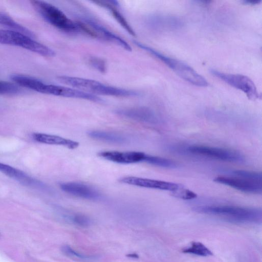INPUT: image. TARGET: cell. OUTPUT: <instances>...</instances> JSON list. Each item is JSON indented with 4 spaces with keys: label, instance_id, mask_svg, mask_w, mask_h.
I'll list each match as a JSON object with an SVG mask.
<instances>
[{
    "label": "cell",
    "instance_id": "obj_1",
    "mask_svg": "<svg viewBox=\"0 0 262 262\" xmlns=\"http://www.w3.org/2000/svg\"><path fill=\"white\" fill-rule=\"evenodd\" d=\"M57 78L67 85L94 95L98 94L122 97L139 95L137 91L106 85L94 80L66 75L59 76Z\"/></svg>",
    "mask_w": 262,
    "mask_h": 262
},
{
    "label": "cell",
    "instance_id": "obj_2",
    "mask_svg": "<svg viewBox=\"0 0 262 262\" xmlns=\"http://www.w3.org/2000/svg\"><path fill=\"white\" fill-rule=\"evenodd\" d=\"M135 43L141 49L150 53L161 60L177 75L187 82L198 86L204 87L208 85L207 80L203 76L185 62L166 56L141 42L135 41Z\"/></svg>",
    "mask_w": 262,
    "mask_h": 262
},
{
    "label": "cell",
    "instance_id": "obj_3",
    "mask_svg": "<svg viewBox=\"0 0 262 262\" xmlns=\"http://www.w3.org/2000/svg\"><path fill=\"white\" fill-rule=\"evenodd\" d=\"M30 3L34 9L47 22L57 29L70 33L81 31L79 22L74 21L68 18L55 6L42 1L33 0Z\"/></svg>",
    "mask_w": 262,
    "mask_h": 262
},
{
    "label": "cell",
    "instance_id": "obj_4",
    "mask_svg": "<svg viewBox=\"0 0 262 262\" xmlns=\"http://www.w3.org/2000/svg\"><path fill=\"white\" fill-rule=\"evenodd\" d=\"M199 212L220 215L240 222H254L261 219L259 209L231 206H204L195 208Z\"/></svg>",
    "mask_w": 262,
    "mask_h": 262
},
{
    "label": "cell",
    "instance_id": "obj_5",
    "mask_svg": "<svg viewBox=\"0 0 262 262\" xmlns=\"http://www.w3.org/2000/svg\"><path fill=\"white\" fill-rule=\"evenodd\" d=\"M0 43L17 46L46 57H53L55 52L48 47L21 32L0 30Z\"/></svg>",
    "mask_w": 262,
    "mask_h": 262
},
{
    "label": "cell",
    "instance_id": "obj_6",
    "mask_svg": "<svg viewBox=\"0 0 262 262\" xmlns=\"http://www.w3.org/2000/svg\"><path fill=\"white\" fill-rule=\"evenodd\" d=\"M10 78L20 86L42 94L64 97L67 94V86L46 83L30 76L13 74L10 76Z\"/></svg>",
    "mask_w": 262,
    "mask_h": 262
},
{
    "label": "cell",
    "instance_id": "obj_7",
    "mask_svg": "<svg viewBox=\"0 0 262 262\" xmlns=\"http://www.w3.org/2000/svg\"><path fill=\"white\" fill-rule=\"evenodd\" d=\"M211 73L215 77L229 85L243 92L251 100H256L259 94L253 81L248 76L239 74L227 73L211 70Z\"/></svg>",
    "mask_w": 262,
    "mask_h": 262
},
{
    "label": "cell",
    "instance_id": "obj_8",
    "mask_svg": "<svg viewBox=\"0 0 262 262\" xmlns=\"http://www.w3.org/2000/svg\"><path fill=\"white\" fill-rule=\"evenodd\" d=\"M192 154L230 162H239L244 157L236 150L204 145H192L187 147Z\"/></svg>",
    "mask_w": 262,
    "mask_h": 262
},
{
    "label": "cell",
    "instance_id": "obj_9",
    "mask_svg": "<svg viewBox=\"0 0 262 262\" xmlns=\"http://www.w3.org/2000/svg\"><path fill=\"white\" fill-rule=\"evenodd\" d=\"M121 183L140 187L174 191L182 185L180 184L161 180L133 176L124 177L119 179Z\"/></svg>",
    "mask_w": 262,
    "mask_h": 262
},
{
    "label": "cell",
    "instance_id": "obj_10",
    "mask_svg": "<svg viewBox=\"0 0 262 262\" xmlns=\"http://www.w3.org/2000/svg\"><path fill=\"white\" fill-rule=\"evenodd\" d=\"M214 181L248 193L260 194L262 192L261 182L244 178L218 176L214 178Z\"/></svg>",
    "mask_w": 262,
    "mask_h": 262
},
{
    "label": "cell",
    "instance_id": "obj_11",
    "mask_svg": "<svg viewBox=\"0 0 262 262\" xmlns=\"http://www.w3.org/2000/svg\"><path fill=\"white\" fill-rule=\"evenodd\" d=\"M0 171L24 185L48 192L52 191L51 188L43 182L28 176L20 170L1 162Z\"/></svg>",
    "mask_w": 262,
    "mask_h": 262
},
{
    "label": "cell",
    "instance_id": "obj_12",
    "mask_svg": "<svg viewBox=\"0 0 262 262\" xmlns=\"http://www.w3.org/2000/svg\"><path fill=\"white\" fill-rule=\"evenodd\" d=\"M115 112L121 116L138 122L150 124H156L159 122L155 112L145 106L119 108Z\"/></svg>",
    "mask_w": 262,
    "mask_h": 262
},
{
    "label": "cell",
    "instance_id": "obj_13",
    "mask_svg": "<svg viewBox=\"0 0 262 262\" xmlns=\"http://www.w3.org/2000/svg\"><path fill=\"white\" fill-rule=\"evenodd\" d=\"M60 189L64 192L80 198L96 200L101 195L94 188L81 182H67L59 184Z\"/></svg>",
    "mask_w": 262,
    "mask_h": 262
},
{
    "label": "cell",
    "instance_id": "obj_14",
    "mask_svg": "<svg viewBox=\"0 0 262 262\" xmlns=\"http://www.w3.org/2000/svg\"><path fill=\"white\" fill-rule=\"evenodd\" d=\"M99 157L114 163L128 164L144 162L146 154L140 151H102L98 153Z\"/></svg>",
    "mask_w": 262,
    "mask_h": 262
},
{
    "label": "cell",
    "instance_id": "obj_15",
    "mask_svg": "<svg viewBox=\"0 0 262 262\" xmlns=\"http://www.w3.org/2000/svg\"><path fill=\"white\" fill-rule=\"evenodd\" d=\"M84 23L88 26L93 32L94 37H99L104 40L111 41L121 47L127 51H132L131 47L124 39L113 33L93 19L89 18H84Z\"/></svg>",
    "mask_w": 262,
    "mask_h": 262
},
{
    "label": "cell",
    "instance_id": "obj_16",
    "mask_svg": "<svg viewBox=\"0 0 262 262\" xmlns=\"http://www.w3.org/2000/svg\"><path fill=\"white\" fill-rule=\"evenodd\" d=\"M32 137L35 141L41 143L62 146L70 149H75L79 145L76 141L54 135L34 133Z\"/></svg>",
    "mask_w": 262,
    "mask_h": 262
},
{
    "label": "cell",
    "instance_id": "obj_17",
    "mask_svg": "<svg viewBox=\"0 0 262 262\" xmlns=\"http://www.w3.org/2000/svg\"><path fill=\"white\" fill-rule=\"evenodd\" d=\"M88 135L93 139L112 144H123L128 142L124 135L112 132L92 130L88 132Z\"/></svg>",
    "mask_w": 262,
    "mask_h": 262
},
{
    "label": "cell",
    "instance_id": "obj_18",
    "mask_svg": "<svg viewBox=\"0 0 262 262\" xmlns=\"http://www.w3.org/2000/svg\"><path fill=\"white\" fill-rule=\"evenodd\" d=\"M149 21L152 26L160 29L176 28L181 24L177 17L168 15H154L150 17Z\"/></svg>",
    "mask_w": 262,
    "mask_h": 262
},
{
    "label": "cell",
    "instance_id": "obj_19",
    "mask_svg": "<svg viewBox=\"0 0 262 262\" xmlns=\"http://www.w3.org/2000/svg\"><path fill=\"white\" fill-rule=\"evenodd\" d=\"M0 25L14 30L24 33L34 38V33L27 28L16 22L8 14L0 11Z\"/></svg>",
    "mask_w": 262,
    "mask_h": 262
},
{
    "label": "cell",
    "instance_id": "obj_20",
    "mask_svg": "<svg viewBox=\"0 0 262 262\" xmlns=\"http://www.w3.org/2000/svg\"><path fill=\"white\" fill-rule=\"evenodd\" d=\"M96 3H98L100 6L105 7L108 8L111 11L112 15L114 16L116 20L119 23V24L131 35L133 36H136V33L124 16L120 12L115 8V5L116 3L114 4L115 1H113V4H110L109 2L103 1H96Z\"/></svg>",
    "mask_w": 262,
    "mask_h": 262
},
{
    "label": "cell",
    "instance_id": "obj_21",
    "mask_svg": "<svg viewBox=\"0 0 262 262\" xmlns=\"http://www.w3.org/2000/svg\"><path fill=\"white\" fill-rule=\"evenodd\" d=\"M144 162L150 164L164 167L173 168L177 166V164L173 161L163 157L146 155Z\"/></svg>",
    "mask_w": 262,
    "mask_h": 262
},
{
    "label": "cell",
    "instance_id": "obj_22",
    "mask_svg": "<svg viewBox=\"0 0 262 262\" xmlns=\"http://www.w3.org/2000/svg\"><path fill=\"white\" fill-rule=\"evenodd\" d=\"M183 252L202 256H208L212 255V253L208 248L201 243L197 242H192L190 246L183 249Z\"/></svg>",
    "mask_w": 262,
    "mask_h": 262
},
{
    "label": "cell",
    "instance_id": "obj_23",
    "mask_svg": "<svg viewBox=\"0 0 262 262\" xmlns=\"http://www.w3.org/2000/svg\"><path fill=\"white\" fill-rule=\"evenodd\" d=\"M22 92L21 88L15 83L0 80V94L16 95Z\"/></svg>",
    "mask_w": 262,
    "mask_h": 262
},
{
    "label": "cell",
    "instance_id": "obj_24",
    "mask_svg": "<svg viewBox=\"0 0 262 262\" xmlns=\"http://www.w3.org/2000/svg\"><path fill=\"white\" fill-rule=\"evenodd\" d=\"M233 173L239 178L258 182H261L262 181L261 172L245 170H236L233 171Z\"/></svg>",
    "mask_w": 262,
    "mask_h": 262
},
{
    "label": "cell",
    "instance_id": "obj_25",
    "mask_svg": "<svg viewBox=\"0 0 262 262\" xmlns=\"http://www.w3.org/2000/svg\"><path fill=\"white\" fill-rule=\"evenodd\" d=\"M62 252L67 256L84 261H91L96 259V257L88 256L77 252L68 246H64L62 248Z\"/></svg>",
    "mask_w": 262,
    "mask_h": 262
},
{
    "label": "cell",
    "instance_id": "obj_26",
    "mask_svg": "<svg viewBox=\"0 0 262 262\" xmlns=\"http://www.w3.org/2000/svg\"><path fill=\"white\" fill-rule=\"evenodd\" d=\"M171 195L176 198L183 200H192L196 198L197 195L192 191L184 188L182 186L177 190L171 192Z\"/></svg>",
    "mask_w": 262,
    "mask_h": 262
},
{
    "label": "cell",
    "instance_id": "obj_27",
    "mask_svg": "<svg viewBox=\"0 0 262 262\" xmlns=\"http://www.w3.org/2000/svg\"><path fill=\"white\" fill-rule=\"evenodd\" d=\"M89 62L91 66L99 72H105L106 65L103 59L96 57H91L89 59Z\"/></svg>",
    "mask_w": 262,
    "mask_h": 262
},
{
    "label": "cell",
    "instance_id": "obj_28",
    "mask_svg": "<svg viewBox=\"0 0 262 262\" xmlns=\"http://www.w3.org/2000/svg\"><path fill=\"white\" fill-rule=\"evenodd\" d=\"M70 218L75 224L79 226H88L90 223L89 219L82 214H74Z\"/></svg>",
    "mask_w": 262,
    "mask_h": 262
},
{
    "label": "cell",
    "instance_id": "obj_29",
    "mask_svg": "<svg viewBox=\"0 0 262 262\" xmlns=\"http://www.w3.org/2000/svg\"><path fill=\"white\" fill-rule=\"evenodd\" d=\"M128 257H130L131 258H137L138 257V255L136 253H132L127 255Z\"/></svg>",
    "mask_w": 262,
    "mask_h": 262
},
{
    "label": "cell",
    "instance_id": "obj_30",
    "mask_svg": "<svg viewBox=\"0 0 262 262\" xmlns=\"http://www.w3.org/2000/svg\"><path fill=\"white\" fill-rule=\"evenodd\" d=\"M245 2L246 3H248V4H256L257 3H258V1H245Z\"/></svg>",
    "mask_w": 262,
    "mask_h": 262
}]
</instances>
